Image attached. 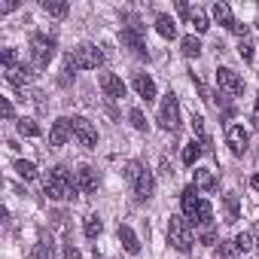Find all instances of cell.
<instances>
[{
  "label": "cell",
  "mask_w": 259,
  "mask_h": 259,
  "mask_svg": "<svg viewBox=\"0 0 259 259\" xmlns=\"http://www.w3.org/2000/svg\"><path fill=\"white\" fill-rule=\"evenodd\" d=\"M256 247H259V226H256Z\"/></svg>",
  "instance_id": "7bdbcfd3"
},
{
  "label": "cell",
  "mask_w": 259,
  "mask_h": 259,
  "mask_svg": "<svg viewBox=\"0 0 259 259\" xmlns=\"http://www.w3.org/2000/svg\"><path fill=\"white\" fill-rule=\"evenodd\" d=\"M183 19H186V22H189V25H192V28H195L198 34H204V31L210 28V25H207V16H204L201 10H189V7H186V13H183Z\"/></svg>",
  "instance_id": "d6986e66"
},
{
  "label": "cell",
  "mask_w": 259,
  "mask_h": 259,
  "mask_svg": "<svg viewBox=\"0 0 259 259\" xmlns=\"http://www.w3.org/2000/svg\"><path fill=\"white\" fill-rule=\"evenodd\" d=\"M144 171H147V168H144L141 162H128V165L122 168V177H125L128 183H138V177H141Z\"/></svg>",
  "instance_id": "f546056e"
},
{
  "label": "cell",
  "mask_w": 259,
  "mask_h": 259,
  "mask_svg": "<svg viewBox=\"0 0 259 259\" xmlns=\"http://www.w3.org/2000/svg\"><path fill=\"white\" fill-rule=\"evenodd\" d=\"M217 85H220L226 95H232V98L244 92V79H241L235 70H229V67H220V70H217Z\"/></svg>",
  "instance_id": "52a82bcc"
},
{
  "label": "cell",
  "mask_w": 259,
  "mask_h": 259,
  "mask_svg": "<svg viewBox=\"0 0 259 259\" xmlns=\"http://www.w3.org/2000/svg\"><path fill=\"white\" fill-rule=\"evenodd\" d=\"M0 61H4V70L16 67V64H19V55H16V49H4V52H0Z\"/></svg>",
  "instance_id": "8d00e7d4"
},
{
  "label": "cell",
  "mask_w": 259,
  "mask_h": 259,
  "mask_svg": "<svg viewBox=\"0 0 259 259\" xmlns=\"http://www.w3.org/2000/svg\"><path fill=\"white\" fill-rule=\"evenodd\" d=\"M132 85H135V92H138V95H141V98H144L147 104H150V101L156 98V82H153V79H150L147 73H135Z\"/></svg>",
  "instance_id": "5bb4252c"
},
{
  "label": "cell",
  "mask_w": 259,
  "mask_h": 259,
  "mask_svg": "<svg viewBox=\"0 0 259 259\" xmlns=\"http://www.w3.org/2000/svg\"><path fill=\"white\" fill-rule=\"evenodd\" d=\"M238 253V247H235V241L232 244H226V241H220V247H217V259H232Z\"/></svg>",
  "instance_id": "d590c367"
},
{
  "label": "cell",
  "mask_w": 259,
  "mask_h": 259,
  "mask_svg": "<svg viewBox=\"0 0 259 259\" xmlns=\"http://www.w3.org/2000/svg\"><path fill=\"white\" fill-rule=\"evenodd\" d=\"M201 153H204V147H201L198 141H192V144H186V147H183V165H195Z\"/></svg>",
  "instance_id": "4316f807"
},
{
  "label": "cell",
  "mask_w": 259,
  "mask_h": 259,
  "mask_svg": "<svg viewBox=\"0 0 259 259\" xmlns=\"http://www.w3.org/2000/svg\"><path fill=\"white\" fill-rule=\"evenodd\" d=\"M101 89H104V95L113 98V101L125 98V82H122L116 73H101Z\"/></svg>",
  "instance_id": "8fae6325"
},
{
  "label": "cell",
  "mask_w": 259,
  "mask_h": 259,
  "mask_svg": "<svg viewBox=\"0 0 259 259\" xmlns=\"http://www.w3.org/2000/svg\"><path fill=\"white\" fill-rule=\"evenodd\" d=\"M40 7H43V13H49V16H55V19H64V16H67V10H70L64 0H43Z\"/></svg>",
  "instance_id": "603a6c76"
},
{
  "label": "cell",
  "mask_w": 259,
  "mask_h": 259,
  "mask_svg": "<svg viewBox=\"0 0 259 259\" xmlns=\"http://www.w3.org/2000/svg\"><path fill=\"white\" fill-rule=\"evenodd\" d=\"M256 119H259V98H256Z\"/></svg>",
  "instance_id": "b9f144b4"
},
{
  "label": "cell",
  "mask_w": 259,
  "mask_h": 259,
  "mask_svg": "<svg viewBox=\"0 0 259 259\" xmlns=\"http://www.w3.org/2000/svg\"><path fill=\"white\" fill-rule=\"evenodd\" d=\"M73 183H76V189H79L82 195H92V192H98V183H101V177H98V171H95V168L82 165V168L73 174Z\"/></svg>",
  "instance_id": "ba28073f"
},
{
  "label": "cell",
  "mask_w": 259,
  "mask_h": 259,
  "mask_svg": "<svg viewBox=\"0 0 259 259\" xmlns=\"http://www.w3.org/2000/svg\"><path fill=\"white\" fill-rule=\"evenodd\" d=\"M210 217H213V207H210V201H204V198H201V201L195 204V210L189 213V220H192L195 226H207Z\"/></svg>",
  "instance_id": "e0dca14e"
},
{
  "label": "cell",
  "mask_w": 259,
  "mask_h": 259,
  "mask_svg": "<svg viewBox=\"0 0 259 259\" xmlns=\"http://www.w3.org/2000/svg\"><path fill=\"white\" fill-rule=\"evenodd\" d=\"M34 70H37L34 64H16V67H10V70H7V79H10L13 85H28V82L37 76Z\"/></svg>",
  "instance_id": "7c38bea8"
},
{
  "label": "cell",
  "mask_w": 259,
  "mask_h": 259,
  "mask_svg": "<svg viewBox=\"0 0 259 259\" xmlns=\"http://www.w3.org/2000/svg\"><path fill=\"white\" fill-rule=\"evenodd\" d=\"M192 135L198 138V144L204 147V153L210 150V135H207V128H204V119L201 116H192Z\"/></svg>",
  "instance_id": "ffe728a7"
},
{
  "label": "cell",
  "mask_w": 259,
  "mask_h": 259,
  "mask_svg": "<svg viewBox=\"0 0 259 259\" xmlns=\"http://www.w3.org/2000/svg\"><path fill=\"white\" fill-rule=\"evenodd\" d=\"M159 125L165 128V132H174V128L180 125V104H177V95H165L162 101V110H159Z\"/></svg>",
  "instance_id": "5b68a950"
},
{
  "label": "cell",
  "mask_w": 259,
  "mask_h": 259,
  "mask_svg": "<svg viewBox=\"0 0 259 259\" xmlns=\"http://www.w3.org/2000/svg\"><path fill=\"white\" fill-rule=\"evenodd\" d=\"M226 144H229L232 156H244V150H247V132H244V125H229L226 128Z\"/></svg>",
  "instance_id": "9c48e42d"
},
{
  "label": "cell",
  "mask_w": 259,
  "mask_h": 259,
  "mask_svg": "<svg viewBox=\"0 0 259 259\" xmlns=\"http://www.w3.org/2000/svg\"><path fill=\"white\" fill-rule=\"evenodd\" d=\"M64 259H79V250H76L73 244H67V247H64Z\"/></svg>",
  "instance_id": "ab89813d"
},
{
  "label": "cell",
  "mask_w": 259,
  "mask_h": 259,
  "mask_svg": "<svg viewBox=\"0 0 259 259\" xmlns=\"http://www.w3.org/2000/svg\"><path fill=\"white\" fill-rule=\"evenodd\" d=\"M67 58L73 61V67H76V70H98V67L104 64V52H101L98 46H92V43L76 46Z\"/></svg>",
  "instance_id": "7a4b0ae2"
},
{
  "label": "cell",
  "mask_w": 259,
  "mask_h": 259,
  "mask_svg": "<svg viewBox=\"0 0 259 259\" xmlns=\"http://www.w3.org/2000/svg\"><path fill=\"white\" fill-rule=\"evenodd\" d=\"M168 244L180 253H186L192 247V229H189V220L183 217H171L168 220Z\"/></svg>",
  "instance_id": "3957f363"
},
{
  "label": "cell",
  "mask_w": 259,
  "mask_h": 259,
  "mask_svg": "<svg viewBox=\"0 0 259 259\" xmlns=\"http://www.w3.org/2000/svg\"><path fill=\"white\" fill-rule=\"evenodd\" d=\"M238 55H241L244 61L256 64V43H253L250 37H241V43H238Z\"/></svg>",
  "instance_id": "d4e9b609"
},
{
  "label": "cell",
  "mask_w": 259,
  "mask_h": 259,
  "mask_svg": "<svg viewBox=\"0 0 259 259\" xmlns=\"http://www.w3.org/2000/svg\"><path fill=\"white\" fill-rule=\"evenodd\" d=\"M85 238H98L101 232H104V223H101V217L98 213H92V217H85Z\"/></svg>",
  "instance_id": "f1b7e54d"
},
{
  "label": "cell",
  "mask_w": 259,
  "mask_h": 259,
  "mask_svg": "<svg viewBox=\"0 0 259 259\" xmlns=\"http://www.w3.org/2000/svg\"><path fill=\"white\" fill-rule=\"evenodd\" d=\"M16 174H19L22 180H34V177H37V168H34V162L19 159V162H16Z\"/></svg>",
  "instance_id": "1f68e13d"
},
{
  "label": "cell",
  "mask_w": 259,
  "mask_h": 259,
  "mask_svg": "<svg viewBox=\"0 0 259 259\" xmlns=\"http://www.w3.org/2000/svg\"><path fill=\"white\" fill-rule=\"evenodd\" d=\"M153 186H156V180H153V174H150V171H144V174L138 177V183H135V195H138L141 201H147V198L153 195Z\"/></svg>",
  "instance_id": "2e32d148"
},
{
  "label": "cell",
  "mask_w": 259,
  "mask_h": 259,
  "mask_svg": "<svg viewBox=\"0 0 259 259\" xmlns=\"http://www.w3.org/2000/svg\"><path fill=\"white\" fill-rule=\"evenodd\" d=\"M213 19L223 25V28H235V19H232V10H229V4H213Z\"/></svg>",
  "instance_id": "44dd1931"
},
{
  "label": "cell",
  "mask_w": 259,
  "mask_h": 259,
  "mask_svg": "<svg viewBox=\"0 0 259 259\" xmlns=\"http://www.w3.org/2000/svg\"><path fill=\"white\" fill-rule=\"evenodd\" d=\"M180 46H183V55H186V58H198V55H201V43H198V37H192V34L183 37Z\"/></svg>",
  "instance_id": "484cf974"
},
{
  "label": "cell",
  "mask_w": 259,
  "mask_h": 259,
  "mask_svg": "<svg viewBox=\"0 0 259 259\" xmlns=\"http://www.w3.org/2000/svg\"><path fill=\"white\" fill-rule=\"evenodd\" d=\"M70 125H73V138H76L85 150H95V144H98V132H95V125H92L89 119H82V116H73V119H70Z\"/></svg>",
  "instance_id": "8992f818"
},
{
  "label": "cell",
  "mask_w": 259,
  "mask_h": 259,
  "mask_svg": "<svg viewBox=\"0 0 259 259\" xmlns=\"http://www.w3.org/2000/svg\"><path fill=\"white\" fill-rule=\"evenodd\" d=\"M0 110H4V119H13V104L4 98V101H0Z\"/></svg>",
  "instance_id": "f35d334b"
},
{
  "label": "cell",
  "mask_w": 259,
  "mask_h": 259,
  "mask_svg": "<svg viewBox=\"0 0 259 259\" xmlns=\"http://www.w3.org/2000/svg\"><path fill=\"white\" fill-rule=\"evenodd\" d=\"M70 135H73V125H70V119L61 116V119H55L52 128H49V144H52V147H64Z\"/></svg>",
  "instance_id": "30bf717a"
},
{
  "label": "cell",
  "mask_w": 259,
  "mask_h": 259,
  "mask_svg": "<svg viewBox=\"0 0 259 259\" xmlns=\"http://www.w3.org/2000/svg\"><path fill=\"white\" fill-rule=\"evenodd\" d=\"M250 186H253V189L259 192V174H253V177H250Z\"/></svg>",
  "instance_id": "60d3db41"
},
{
  "label": "cell",
  "mask_w": 259,
  "mask_h": 259,
  "mask_svg": "<svg viewBox=\"0 0 259 259\" xmlns=\"http://www.w3.org/2000/svg\"><path fill=\"white\" fill-rule=\"evenodd\" d=\"M19 135L22 138H37L40 135V125L34 119H19Z\"/></svg>",
  "instance_id": "4dcf8cb0"
},
{
  "label": "cell",
  "mask_w": 259,
  "mask_h": 259,
  "mask_svg": "<svg viewBox=\"0 0 259 259\" xmlns=\"http://www.w3.org/2000/svg\"><path fill=\"white\" fill-rule=\"evenodd\" d=\"M198 238H201V244H207V247H210V244L217 241V232H213V223H207V226H201V229H198Z\"/></svg>",
  "instance_id": "e575fe53"
},
{
  "label": "cell",
  "mask_w": 259,
  "mask_h": 259,
  "mask_svg": "<svg viewBox=\"0 0 259 259\" xmlns=\"http://www.w3.org/2000/svg\"><path fill=\"white\" fill-rule=\"evenodd\" d=\"M223 204H226V223H238V217H241V207H238V195H235V192H229V195L223 198Z\"/></svg>",
  "instance_id": "cb8c5ba5"
},
{
  "label": "cell",
  "mask_w": 259,
  "mask_h": 259,
  "mask_svg": "<svg viewBox=\"0 0 259 259\" xmlns=\"http://www.w3.org/2000/svg\"><path fill=\"white\" fill-rule=\"evenodd\" d=\"M119 241H122V247H125L128 253H141V241H138V235L132 232V226H119Z\"/></svg>",
  "instance_id": "ac0fdd59"
},
{
  "label": "cell",
  "mask_w": 259,
  "mask_h": 259,
  "mask_svg": "<svg viewBox=\"0 0 259 259\" xmlns=\"http://www.w3.org/2000/svg\"><path fill=\"white\" fill-rule=\"evenodd\" d=\"M195 189H198V192H213V189H217V177H213V171H207V168H195Z\"/></svg>",
  "instance_id": "9a60e30c"
},
{
  "label": "cell",
  "mask_w": 259,
  "mask_h": 259,
  "mask_svg": "<svg viewBox=\"0 0 259 259\" xmlns=\"http://www.w3.org/2000/svg\"><path fill=\"white\" fill-rule=\"evenodd\" d=\"M52 55H55V40L46 37V34H37V37L31 40V64H34L37 70H43V67H49Z\"/></svg>",
  "instance_id": "277c9868"
},
{
  "label": "cell",
  "mask_w": 259,
  "mask_h": 259,
  "mask_svg": "<svg viewBox=\"0 0 259 259\" xmlns=\"http://www.w3.org/2000/svg\"><path fill=\"white\" fill-rule=\"evenodd\" d=\"M128 119H132V125L138 128V132H147V116H144V110H132V113H128Z\"/></svg>",
  "instance_id": "836d02e7"
},
{
  "label": "cell",
  "mask_w": 259,
  "mask_h": 259,
  "mask_svg": "<svg viewBox=\"0 0 259 259\" xmlns=\"http://www.w3.org/2000/svg\"><path fill=\"white\" fill-rule=\"evenodd\" d=\"M156 31H159L165 40H174V37H177V25H174L171 16H159V19H156Z\"/></svg>",
  "instance_id": "7402d4cb"
},
{
  "label": "cell",
  "mask_w": 259,
  "mask_h": 259,
  "mask_svg": "<svg viewBox=\"0 0 259 259\" xmlns=\"http://www.w3.org/2000/svg\"><path fill=\"white\" fill-rule=\"evenodd\" d=\"M122 46H128L135 55H147V46H144V40H141V31L138 28H122Z\"/></svg>",
  "instance_id": "4fadbf2b"
},
{
  "label": "cell",
  "mask_w": 259,
  "mask_h": 259,
  "mask_svg": "<svg viewBox=\"0 0 259 259\" xmlns=\"http://www.w3.org/2000/svg\"><path fill=\"white\" fill-rule=\"evenodd\" d=\"M31 259H52V247H49L46 241L34 244V250H31Z\"/></svg>",
  "instance_id": "d6a6232c"
},
{
  "label": "cell",
  "mask_w": 259,
  "mask_h": 259,
  "mask_svg": "<svg viewBox=\"0 0 259 259\" xmlns=\"http://www.w3.org/2000/svg\"><path fill=\"white\" fill-rule=\"evenodd\" d=\"M79 189H76V183L70 180V174H67V168H52L49 174H46V195L52 198V201H67V198H73Z\"/></svg>",
  "instance_id": "6da1fadb"
},
{
  "label": "cell",
  "mask_w": 259,
  "mask_h": 259,
  "mask_svg": "<svg viewBox=\"0 0 259 259\" xmlns=\"http://www.w3.org/2000/svg\"><path fill=\"white\" fill-rule=\"evenodd\" d=\"M180 201H183V210H186V217H189V213L195 210V204L201 201V195H198L195 186H189V189H183V198H180Z\"/></svg>",
  "instance_id": "83f0119b"
},
{
  "label": "cell",
  "mask_w": 259,
  "mask_h": 259,
  "mask_svg": "<svg viewBox=\"0 0 259 259\" xmlns=\"http://www.w3.org/2000/svg\"><path fill=\"white\" fill-rule=\"evenodd\" d=\"M235 247H238V253H247V250L253 247V235H247V232H241V235L235 238Z\"/></svg>",
  "instance_id": "74e56055"
}]
</instances>
